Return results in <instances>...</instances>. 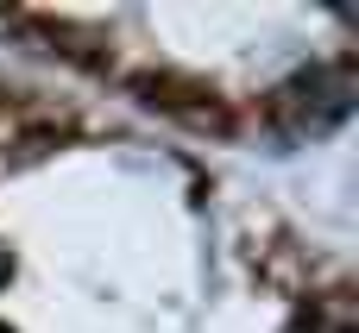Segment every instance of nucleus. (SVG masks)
Returning <instances> with one entry per match:
<instances>
[{"label":"nucleus","instance_id":"1","mask_svg":"<svg viewBox=\"0 0 359 333\" xmlns=\"http://www.w3.org/2000/svg\"><path fill=\"white\" fill-rule=\"evenodd\" d=\"M347 107H353V82H347L341 69H303V76L278 94V120H284L297 139L334 132V126L347 120Z\"/></svg>","mask_w":359,"mask_h":333},{"label":"nucleus","instance_id":"2","mask_svg":"<svg viewBox=\"0 0 359 333\" xmlns=\"http://www.w3.org/2000/svg\"><path fill=\"white\" fill-rule=\"evenodd\" d=\"M6 277H13V258H6V252H0V283H6Z\"/></svg>","mask_w":359,"mask_h":333}]
</instances>
